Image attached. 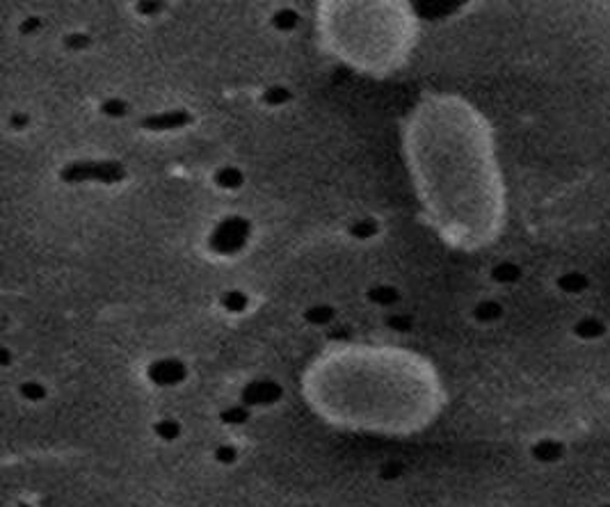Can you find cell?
Here are the masks:
<instances>
[{
  "instance_id": "cell-1",
  "label": "cell",
  "mask_w": 610,
  "mask_h": 507,
  "mask_svg": "<svg viewBox=\"0 0 610 507\" xmlns=\"http://www.w3.org/2000/svg\"><path fill=\"white\" fill-rule=\"evenodd\" d=\"M416 167L437 226L455 245L494 240L505 215L492 128L459 98H434L416 119Z\"/></svg>"
},
{
  "instance_id": "cell-2",
  "label": "cell",
  "mask_w": 610,
  "mask_h": 507,
  "mask_svg": "<svg viewBox=\"0 0 610 507\" xmlns=\"http://www.w3.org/2000/svg\"><path fill=\"white\" fill-rule=\"evenodd\" d=\"M249 233H252V226H249L247 219L229 217L218 228H215L213 240L218 242V249L220 247H229L231 252H235V249H240L242 242L249 238Z\"/></svg>"
},
{
  "instance_id": "cell-3",
  "label": "cell",
  "mask_w": 610,
  "mask_h": 507,
  "mask_svg": "<svg viewBox=\"0 0 610 507\" xmlns=\"http://www.w3.org/2000/svg\"><path fill=\"white\" fill-rule=\"evenodd\" d=\"M242 181H245V178H242V171L238 167H231V165L220 167L218 171H215V176H213V183L218 185L220 190H224V192L238 190L240 185H242Z\"/></svg>"
},
{
  "instance_id": "cell-4",
  "label": "cell",
  "mask_w": 610,
  "mask_h": 507,
  "mask_svg": "<svg viewBox=\"0 0 610 507\" xmlns=\"http://www.w3.org/2000/svg\"><path fill=\"white\" fill-rule=\"evenodd\" d=\"M272 23H275V28L277 30H282V32H293V30H297V25H299V14L295 12V10H286V12H277L275 17H272Z\"/></svg>"
}]
</instances>
